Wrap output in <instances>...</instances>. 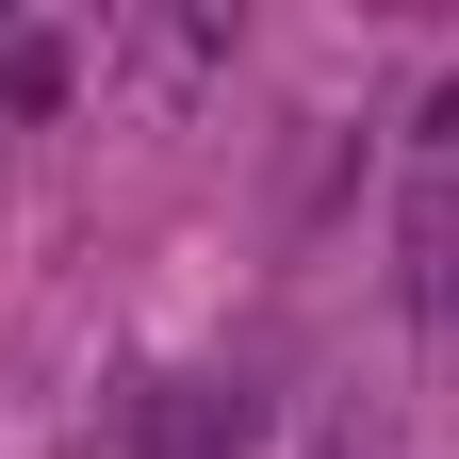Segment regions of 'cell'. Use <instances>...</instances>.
Returning <instances> with one entry per match:
<instances>
[{"instance_id":"obj_1","label":"cell","mask_w":459,"mask_h":459,"mask_svg":"<svg viewBox=\"0 0 459 459\" xmlns=\"http://www.w3.org/2000/svg\"><path fill=\"white\" fill-rule=\"evenodd\" d=\"M132 459H263V394L247 377H148L132 394Z\"/></svg>"},{"instance_id":"obj_2","label":"cell","mask_w":459,"mask_h":459,"mask_svg":"<svg viewBox=\"0 0 459 459\" xmlns=\"http://www.w3.org/2000/svg\"><path fill=\"white\" fill-rule=\"evenodd\" d=\"M213 66H230V17H148V33H132V82H148V99H197Z\"/></svg>"},{"instance_id":"obj_3","label":"cell","mask_w":459,"mask_h":459,"mask_svg":"<svg viewBox=\"0 0 459 459\" xmlns=\"http://www.w3.org/2000/svg\"><path fill=\"white\" fill-rule=\"evenodd\" d=\"M66 33H0V115H66Z\"/></svg>"},{"instance_id":"obj_4","label":"cell","mask_w":459,"mask_h":459,"mask_svg":"<svg viewBox=\"0 0 459 459\" xmlns=\"http://www.w3.org/2000/svg\"><path fill=\"white\" fill-rule=\"evenodd\" d=\"M427 197H459V82L427 99Z\"/></svg>"}]
</instances>
